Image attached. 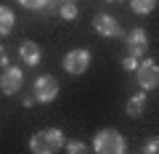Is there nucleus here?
<instances>
[{"instance_id": "17", "label": "nucleus", "mask_w": 159, "mask_h": 154, "mask_svg": "<svg viewBox=\"0 0 159 154\" xmlns=\"http://www.w3.org/2000/svg\"><path fill=\"white\" fill-rule=\"evenodd\" d=\"M122 69L135 72V69H138V58H135V56H122Z\"/></svg>"}, {"instance_id": "2", "label": "nucleus", "mask_w": 159, "mask_h": 154, "mask_svg": "<svg viewBox=\"0 0 159 154\" xmlns=\"http://www.w3.org/2000/svg\"><path fill=\"white\" fill-rule=\"evenodd\" d=\"M93 152L96 154H125L127 143H125V138H122V133L106 128V130L96 133V138H93Z\"/></svg>"}, {"instance_id": "15", "label": "nucleus", "mask_w": 159, "mask_h": 154, "mask_svg": "<svg viewBox=\"0 0 159 154\" xmlns=\"http://www.w3.org/2000/svg\"><path fill=\"white\" fill-rule=\"evenodd\" d=\"M141 154H159V138H157V136L146 138V141H143V149H141Z\"/></svg>"}, {"instance_id": "19", "label": "nucleus", "mask_w": 159, "mask_h": 154, "mask_svg": "<svg viewBox=\"0 0 159 154\" xmlns=\"http://www.w3.org/2000/svg\"><path fill=\"white\" fill-rule=\"evenodd\" d=\"M21 104H24V106H27V109H29V106H34V96H32V98H29V96H27V98H24V101H21Z\"/></svg>"}, {"instance_id": "7", "label": "nucleus", "mask_w": 159, "mask_h": 154, "mask_svg": "<svg viewBox=\"0 0 159 154\" xmlns=\"http://www.w3.org/2000/svg\"><path fill=\"white\" fill-rule=\"evenodd\" d=\"M125 40H127V56H135V58L146 56V51H148V35H146L143 27H135Z\"/></svg>"}, {"instance_id": "11", "label": "nucleus", "mask_w": 159, "mask_h": 154, "mask_svg": "<svg viewBox=\"0 0 159 154\" xmlns=\"http://www.w3.org/2000/svg\"><path fill=\"white\" fill-rule=\"evenodd\" d=\"M125 112L130 114V117H141V114L146 112V96H143V93H135V96H133L130 101H127Z\"/></svg>"}, {"instance_id": "1", "label": "nucleus", "mask_w": 159, "mask_h": 154, "mask_svg": "<svg viewBox=\"0 0 159 154\" xmlns=\"http://www.w3.org/2000/svg\"><path fill=\"white\" fill-rule=\"evenodd\" d=\"M66 136H64L58 128H45V130H37L29 138V152L32 154H56L64 149Z\"/></svg>"}, {"instance_id": "9", "label": "nucleus", "mask_w": 159, "mask_h": 154, "mask_svg": "<svg viewBox=\"0 0 159 154\" xmlns=\"http://www.w3.org/2000/svg\"><path fill=\"white\" fill-rule=\"evenodd\" d=\"M19 56H21V61L27 64V67H37V64H40V56H43V51H40L37 43L24 40L21 45H19Z\"/></svg>"}, {"instance_id": "12", "label": "nucleus", "mask_w": 159, "mask_h": 154, "mask_svg": "<svg viewBox=\"0 0 159 154\" xmlns=\"http://www.w3.org/2000/svg\"><path fill=\"white\" fill-rule=\"evenodd\" d=\"M159 0H130V8L138 13V16H146V13H151L154 8H157Z\"/></svg>"}, {"instance_id": "6", "label": "nucleus", "mask_w": 159, "mask_h": 154, "mask_svg": "<svg viewBox=\"0 0 159 154\" xmlns=\"http://www.w3.org/2000/svg\"><path fill=\"white\" fill-rule=\"evenodd\" d=\"M93 29H96L98 35H103V37H111V40L125 37L122 24H119L111 13H96V16H93Z\"/></svg>"}, {"instance_id": "16", "label": "nucleus", "mask_w": 159, "mask_h": 154, "mask_svg": "<svg viewBox=\"0 0 159 154\" xmlns=\"http://www.w3.org/2000/svg\"><path fill=\"white\" fill-rule=\"evenodd\" d=\"M19 6H24V8H29V11H45V3L48 0H16Z\"/></svg>"}, {"instance_id": "13", "label": "nucleus", "mask_w": 159, "mask_h": 154, "mask_svg": "<svg viewBox=\"0 0 159 154\" xmlns=\"http://www.w3.org/2000/svg\"><path fill=\"white\" fill-rule=\"evenodd\" d=\"M58 16H61V19H66V21H74V19L80 16V11H77V6H74L72 0H66V3H64V6L58 8Z\"/></svg>"}, {"instance_id": "20", "label": "nucleus", "mask_w": 159, "mask_h": 154, "mask_svg": "<svg viewBox=\"0 0 159 154\" xmlns=\"http://www.w3.org/2000/svg\"><path fill=\"white\" fill-rule=\"evenodd\" d=\"M109 3H122V0H109Z\"/></svg>"}, {"instance_id": "18", "label": "nucleus", "mask_w": 159, "mask_h": 154, "mask_svg": "<svg viewBox=\"0 0 159 154\" xmlns=\"http://www.w3.org/2000/svg\"><path fill=\"white\" fill-rule=\"evenodd\" d=\"M0 67H8V51L0 45Z\"/></svg>"}, {"instance_id": "21", "label": "nucleus", "mask_w": 159, "mask_h": 154, "mask_svg": "<svg viewBox=\"0 0 159 154\" xmlns=\"http://www.w3.org/2000/svg\"><path fill=\"white\" fill-rule=\"evenodd\" d=\"M72 3H74V0H72Z\"/></svg>"}, {"instance_id": "3", "label": "nucleus", "mask_w": 159, "mask_h": 154, "mask_svg": "<svg viewBox=\"0 0 159 154\" xmlns=\"http://www.w3.org/2000/svg\"><path fill=\"white\" fill-rule=\"evenodd\" d=\"M58 80L53 77V74H40L37 80H34V101H40V104H51L53 98L58 96Z\"/></svg>"}, {"instance_id": "5", "label": "nucleus", "mask_w": 159, "mask_h": 154, "mask_svg": "<svg viewBox=\"0 0 159 154\" xmlns=\"http://www.w3.org/2000/svg\"><path fill=\"white\" fill-rule=\"evenodd\" d=\"M61 67L66 69L69 74H85L88 67H90V51H85V48H74V51H69L66 56H64Z\"/></svg>"}, {"instance_id": "10", "label": "nucleus", "mask_w": 159, "mask_h": 154, "mask_svg": "<svg viewBox=\"0 0 159 154\" xmlns=\"http://www.w3.org/2000/svg\"><path fill=\"white\" fill-rule=\"evenodd\" d=\"M13 24H16V13L8 6H0V35H11Z\"/></svg>"}, {"instance_id": "4", "label": "nucleus", "mask_w": 159, "mask_h": 154, "mask_svg": "<svg viewBox=\"0 0 159 154\" xmlns=\"http://www.w3.org/2000/svg\"><path fill=\"white\" fill-rule=\"evenodd\" d=\"M135 80L143 91H154L159 85V67L154 58H146V61H138V69H135Z\"/></svg>"}, {"instance_id": "8", "label": "nucleus", "mask_w": 159, "mask_h": 154, "mask_svg": "<svg viewBox=\"0 0 159 154\" xmlns=\"http://www.w3.org/2000/svg\"><path fill=\"white\" fill-rule=\"evenodd\" d=\"M21 82H24V72H21V67H6V72L0 74V91L6 93V96L19 93Z\"/></svg>"}, {"instance_id": "14", "label": "nucleus", "mask_w": 159, "mask_h": 154, "mask_svg": "<svg viewBox=\"0 0 159 154\" xmlns=\"http://www.w3.org/2000/svg\"><path fill=\"white\" fill-rule=\"evenodd\" d=\"M64 149H66V154H90V149H88L82 141H66Z\"/></svg>"}]
</instances>
